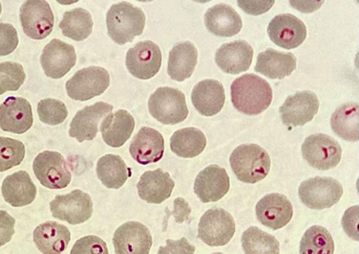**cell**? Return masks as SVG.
I'll use <instances>...</instances> for the list:
<instances>
[{
	"label": "cell",
	"instance_id": "14",
	"mask_svg": "<svg viewBox=\"0 0 359 254\" xmlns=\"http://www.w3.org/2000/svg\"><path fill=\"white\" fill-rule=\"evenodd\" d=\"M152 244L149 229L138 222L123 224L114 237L116 254H149Z\"/></svg>",
	"mask_w": 359,
	"mask_h": 254
},
{
	"label": "cell",
	"instance_id": "38",
	"mask_svg": "<svg viewBox=\"0 0 359 254\" xmlns=\"http://www.w3.org/2000/svg\"><path fill=\"white\" fill-rule=\"evenodd\" d=\"M26 80L21 64L5 62L0 64V95L8 91H18Z\"/></svg>",
	"mask_w": 359,
	"mask_h": 254
},
{
	"label": "cell",
	"instance_id": "52",
	"mask_svg": "<svg viewBox=\"0 0 359 254\" xmlns=\"http://www.w3.org/2000/svg\"><path fill=\"white\" fill-rule=\"evenodd\" d=\"M212 254H224V253H212Z\"/></svg>",
	"mask_w": 359,
	"mask_h": 254
},
{
	"label": "cell",
	"instance_id": "22",
	"mask_svg": "<svg viewBox=\"0 0 359 254\" xmlns=\"http://www.w3.org/2000/svg\"><path fill=\"white\" fill-rule=\"evenodd\" d=\"M253 55L250 44L237 41L222 45L216 52L215 62L226 73L238 75L249 70Z\"/></svg>",
	"mask_w": 359,
	"mask_h": 254
},
{
	"label": "cell",
	"instance_id": "11",
	"mask_svg": "<svg viewBox=\"0 0 359 254\" xmlns=\"http://www.w3.org/2000/svg\"><path fill=\"white\" fill-rule=\"evenodd\" d=\"M20 18L23 31L34 40H43L54 28L55 18L46 0H27L20 8Z\"/></svg>",
	"mask_w": 359,
	"mask_h": 254
},
{
	"label": "cell",
	"instance_id": "17",
	"mask_svg": "<svg viewBox=\"0 0 359 254\" xmlns=\"http://www.w3.org/2000/svg\"><path fill=\"white\" fill-rule=\"evenodd\" d=\"M255 211L257 220L274 231L286 226L293 216L292 203L279 193L265 196L258 202Z\"/></svg>",
	"mask_w": 359,
	"mask_h": 254
},
{
	"label": "cell",
	"instance_id": "3",
	"mask_svg": "<svg viewBox=\"0 0 359 254\" xmlns=\"http://www.w3.org/2000/svg\"><path fill=\"white\" fill-rule=\"evenodd\" d=\"M232 171L238 179L247 184H255L269 174L271 160L267 152L257 144H243L230 156Z\"/></svg>",
	"mask_w": 359,
	"mask_h": 254
},
{
	"label": "cell",
	"instance_id": "35",
	"mask_svg": "<svg viewBox=\"0 0 359 254\" xmlns=\"http://www.w3.org/2000/svg\"><path fill=\"white\" fill-rule=\"evenodd\" d=\"M241 243L245 254H280L277 239L252 226L243 234Z\"/></svg>",
	"mask_w": 359,
	"mask_h": 254
},
{
	"label": "cell",
	"instance_id": "48",
	"mask_svg": "<svg viewBox=\"0 0 359 254\" xmlns=\"http://www.w3.org/2000/svg\"><path fill=\"white\" fill-rule=\"evenodd\" d=\"M56 1L60 5L69 6L78 3L79 0H56Z\"/></svg>",
	"mask_w": 359,
	"mask_h": 254
},
{
	"label": "cell",
	"instance_id": "26",
	"mask_svg": "<svg viewBox=\"0 0 359 254\" xmlns=\"http://www.w3.org/2000/svg\"><path fill=\"white\" fill-rule=\"evenodd\" d=\"M71 234L67 227L49 221L36 227L34 241L43 254H60L68 247Z\"/></svg>",
	"mask_w": 359,
	"mask_h": 254
},
{
	"label": "cell",
	"instance_id": "23",
	"mask_svg": "<svg viewBox=\"0 0 359 254\" xmlns=\"http://www.w3.org/2000/svg\"><path fill=\"white\" fill-rule=\"evenodd\" d=\"M191 100L198 113L207 117L214 116L224 106V87L215 80H203L194 87Z\"/></svg>",
	"mask_w": 359,
	"mask_h": 254
},
{
	"label": "cell",
	"instance_id": "49",
	"mask_svg": "<svg viewBox=\"0 0 359 254\" xmlns=\"http://www.w3.org/2000/svg\"><path fill=\"white\" fill-rule=\"evenodd\" d=\"M193 1L198 3H206L210 1H212V0H193Z\"/></svg>",
	"mask_w": 359,
	"mask_h": 254
},
{
	"label": "cell",
	"instance_id": "1",
	"mask_svg": "<svg viewBox=\"0 0 359 254\" xmlns=\"http://www.w3.org/2000/svg\"><path fill=\"white\" fill-rule=\"evenodd\" d=\"M231 94L234 108L246 115L262 113L273 98L269 83L254 74H246L235 80L231 85Z\"/></svg>",
	"mask_w": 359,
	"mask_h": 254
},
{
	"label": "cell",
	"instance_id": "8",
	"mask_svg": "<svg viewBox=\"0 0 359 254\" xmlns=\"http://www.w3.org/2000/svg\"><path fill=\"white\" fill-rule=\"evenodd\" d=\"M302 151L308 164L319 171H328L336 167L341 162L342 155L338 141L320 133L306 138Z\"/></svg>",
	"mask_w": 359,
	"mask_h": 254
},
{
	"label": "cell",
	"instance_id": "12",
	"mask_svg": "<svg viewBox=\"0 0 359 254\" xmlns=\"http://www.w3.org/2000/svg\"><path fill=\"white\" fill-rule=\"evenodd\" d=\"M162 60L159 47L152 41H146L130 48L126 56V66L135 78L149 80L159 71Z\"/></svg>",
	"mask_w": 359,
	"mask_h": 254
},
{
	"label": "cell",
	"instance_id": "44",
	"mask_svg": "<svg viewBox=\"0 0 359 254\" xmlns=\"http://www.w3.org/2000/svg\"><path fill=\"white\" fill-rule=\"evenodd\" d=\"M16 220L5 211H0V247H3L11 240L15 233Z\"/></svg>",
	"mask_w": 359,
	"mask_h": 254
},
{
	"label": "cell",
	"instance_id": "31",
	"mask_svg": "<svg viewBox=\"0 0 359 254\" xmlns=\"http://www.w3.org/2000/svg\"><path fill=\"white\" fill-rule=\"evenodd\" d=\"M96 173L102 184L109 189H119L132 176L130 169L119 155L108 154L98 160Z\"/></svg>",
	"mask_w": 359,
	"mask_h": 254
},
{
	"label": "cell",
	"instance_id": "37",
	"mask_svg": "<svg viewBox=\"0 0 359 254\" xmlns=\"http://www.w3.org/2000/svg\"><path fill=\"white\" fill-rule=\"evenodd\" d=\"M26 155L24 143L18 140L0 137V173L20 165Z\"/></svg>",
	"mask_w": 359,
	"mask_h": 254
},
{
	"label": "cell",
	"instance_id": "45",
	"mask_svg": "<svg viewBox=\"0 0 359 254\" xmlns=\"http://www.w3.org/2000/svg\"><path fill=\"white\" fill-rule=\"evenodd\" d=\"M342 225L344 232L355 241H358V206L346 211L343 216Z\"/></svg>",
	"mask_w": 359,
	"mask_h": 254
},
{
	"label": "cell",
	"instance_id": "2",
	"mask_svg": "<svg viewBox=\"0 0 359 254\" xmlns=\"http://www.w3.org/2000/svg\"><path fill=\"white\" fill-rule=\"evenodd\" d=\"M143 10L128 2L114 4L107 11V26L109 38L118 45L131 43L143 33L145 27Z\"/></svg>",
	"mask_w": 359,
	"mask_h": 254
},
{
	"label": "cell",
	"instance_id": "46",
	"mask_svg": "<svg viewBox=\"0 0 359 254\" xmlns=\"http://www.w3.org/2000/svg\"><path fill=\"white\" fill-rule=\"evenodd\" d=\"M291 6L302 13L309 14L320 9L325 0H289Z\"/></svg>",
	"mask_w": 359,
	"mask_h": 254
},
{
	"label": "cell",
	"instance_id": "32",
	"mask_svg": "<svg viewBox=\"0 0 359 254\" xmlns=\"http://www.w3.org/2000/svg\"><path fill=\"white\" fill-rule=\"evenodd\" d=\"M358 114V103L341 105L331 117L330 122L333 132L343 140L358 141L359 139Z\"/></svg>",
	"mask_w": 359,
	"mask_h": 254
},
{
	"label": "cell",
	"instance_id": "18",
	"mask_svg": "<svg viewBox=\"0 0 359 254\" xmlns=\"http://www.w3.org/2000/svg\"><path fill=\"white\" fill-rule=\"evenodd\" d=\"M230 188V179L224 168L210 165L197 176L194 192L203 203L216 202L224 198Z\"/></svg>",
	"mask_w": 359,
	"mask_h": 254
},
{
	"label": "cell",
	"instance_id": "40",
	"mask_svg": "<svg viewBox=\"0 0 359 254\" xmlns=\"http://www.w3.org/2000/svg\"><path fill=\"white\" fill-rule=\"evenodd\" d=\"M70 254H109L104 240L96 236H86L79 239Z\"/></svg>",
	"mask_w": 359,
	"mask_h": 254
},
{
	"label": "cell",
	"instance_id": "28",
	"mask_svg": "<svg viewBox=\"0 0 359 254\" xmlns=\"http://www.w3.org/2000/svg\"><path fill=\"white\" fill-rule=\"evenodd\" d=\"M2 195L11 206L20 208L32 204L36 195V188L29 174L19 171L7 176L2 185Z\"/></svg>",
	"mask_w": 359,
	"mask_h": 254
},
{
	"label": "cell",
	"instance_id": "15",
	"mask_svg": "<svg viewBox=\"0 0 359 254\" xmlns=\"http://www.w3.org/2000/svg\"><path fill=\"white\" fill-rule=\"evenodd\" d=\"M319 101L312 92H299L288 97L280 108L283 125L292 127L304 126L318 113Z\"/></svg>",
	"mask_w": 359,
	"mask_h": 254
},
{
	"label": "cell",
	"instance_id": "29",
	"mask_svg": "<svg viewBox=\"0 0 359 254\" xmlns=\"http://www.w3.org/2000/svg\"><path fill=\"white\" fill-rule=\"evenodd\" d=\"M135 125L133 117L126 111L110 113L101 125L104 142L112 148L122 147L130 138Z\"/></svg>",
	"mask_w": 359,
	"mask_h": 254
},
{
	"label": "cell",
	"instance_id": "51",
	"mask_svg": "<svg viewBox=\"0 0 359 254\" xmlns=\"http://www.w3.org/2000/svg\"><path fill=\"white\" fill-rule=\"evenodd\" d=\"M2 13V4L0 3V15Z\"/></svg>",
	"mask_w": 359,
	"mask_h": 254
},
{
	"label": "cell",
	"instance_id": "20",
	"mask_svg": "<svg viewBox=\"0 0 359 254\" xmlns=\"http://www.w3.org/2000/svg\"><path fill=\"white\" fill-rule=\"evenodd\" d=\"M33 125V113L29 102L22 98L8 97L0 105V128L5 132L23 134Z\"/></svg>",
	"mask_w": 359,
	"mask_h": 254
},
{
	"label": "cell",
	"instance_id": "30",
	"mask_svg": "<svg viewBox=\"0 0 359 254\" xmlns=\"http://www.w3.org/2000/svg\"><path fill=\"white\" fill-rule=\"evenodd\" d=\"M198 52L191 42L180 43L170 52L168 73L171 79L182 82L194 73L197 64Z\"/></svg>",
	"mask_w": 359,
	"mask_h": 254
},
{
	"label": "cell",
	"instance_id": "21",
	"mask_svg": "<svg viewBox=\"0 0 359 254\" xmlns=\"http://www.w3.org/2000/svg\"><path fill=\"white\" fill-rule=\"evenodd\" d=\"M165 140L157 130L144 127L135 135L130 147L133 160L142 165L156 163L163 159Z\"/></svg>",
	"mask_w": 359,
	"mask_h": 254
},
{
	"label": "cell",
	"instance_id": "42",
	"mask_svg": "<svg viewBox=\"0 0 359 254\" xmlns=\"http://www.w3.org/2000/svg\"><path fill=\"white\" fill-rule=\"evenodd\" d=\"M276 0H238V6L246 14L252 16L262 15L274 6Z\"/></svg>",
	"mask_w": 359,
	"mask_h": 254
},
{
	"label": "cell",
	"instance_id": "39",
	"mask_svg": "<svg viewBox=\"0 0 359 254\" xmlns=\"http://www.w3.org/2000/svg\"><path fill=\"white\" fill-rule=\"evenodd\" d=\"M41 122L48 125H58L65 122L68 111L65 103L55 99L42 100L38 105Z\"/></svg>",
	"mask_w": 359,
	"mask_h": 254
},
{
	"label": "cell",
	"instance_id": "27",
	"mask_svg": "<svg viewBox=\"0 0 359 254\" xmlns=\"http://www.w3.org/2000/svg\"><path fill=\"white\" fill-rule=\"evenodd\" d=\"M297 66V59L292 53L280 52L268 48L259 53L255 70L270 79L282 80L290 76Z\"/></svg>",
	"mask_w": 359,
	"mask_h": 254
},
{
	"label": "cell",
	"instance_id": "25",
	"mask_svg": "<svg viewBox=\"0 0 359 254\" xmlns=\"http://www.w3.org/2000/svg\"><path fill=\"white\" fill-rule=\"evenodd\" d=\"M175 187L170 174L159 168L145 172L137 185L140 197L150 204H161L169 199Z\"/></svg>",
	"mask_w": 359,
	"mask_h": 254
},
{
	"label": "cell",
	"instance_id": "19",
	"mask_svg": "<svg viewBox=\"0 0 359 254\" xmlns=\"http://www.w3.org/2000/svg\"><path fill=\"white\" fill-rule=\"evenodd\" d=\"M113 110L114 106L105 102L86 106L72 120L69 136L76 139L80 143L93 141L97 136L102 119L112 113Z\"/></svg>",
	"mask_w": 359,
	"mask_h": 254
},
{
	"label": "cell",
	"instance_id": "47",
	"mask_svg": "<svg viewBox=\"0 0 359 254\" xmlns=\"http://www.w3.org/2000/svg\"><path fill=\"white\" fill-rule=\"evenodd\" d=\"M172 213L175 216L177 223H182L185 220H189L191 209L187 201L182 198H177L175 201V210Z\"/></svg>",
	"mask_w": 359,
	"mask_h": 254
},
{
	"label": "cell",
	"instance_id": "5",
	"mask_svg": "<svg viewBox=\"0 0 359 254\" xmlns=\"http://www.w3.org/2000/svg\"><path fill=\"white\" fill-rule=\"evenodd\" d=\"M299 195L307 208L324 210L339 202L343 195V188L337 180L332 178L316 177L301 184Z\"/></svg>",
	"mask_w": 359,
	"mask_h": 254
},
{
	"label": "cell",
	"instance_id": "4",
	"mask_svg": "<svg viewBox=\"0 0 359 254\" xmlns=\"http://www.w3.org/2000/svg\"><path fill=\"white\" fill-rule=\"evenodd\" d=\"M148 108L151 115L165 125L181 123L189 113L184 94L170 87L157 89L148 101Z\"/></svg>",
	"mask_w": 359,
	"mask_h": 254
},
{
	"label": "cell",
	"instance_id": "34",
	"mask_svg": "<svg viewBox=\"0 0 359 254\" xmlns=\"http://www.w3.org/2000/svg\"><path fill=\"white\" fill-rule=\"evenodd\" d=\"M62 33L76 41H83L93 32V21L89 11L77 8L67 11L59 24Z\"/></svg>",
	"mask_w": 359,
	"mask_h": 254
},
{
	"label": "cell",
	"instance_id": "33",
	"mask_svg": "<svg viewBox=\"0 0 359 254\" xmlns=\"http://www.w3.org/2000/svg\"><path fill=\"white\" fill-rule=\"evenodd\" d=\"M206 138L200 129L190 127L180 129L170 138V149L182 158L201 155L206 147Z\"/></svg>",
	"mask_w": 359,
	"mask_h": 254
},
{
	"label": "cell",
	"instance_id": "41",
	"mask_svg": "<svg viewBox=\"0 0 359 254\" xmlns=\"http://www.w3.org/2000/svg\"><path fill=\"white\" fill-rule=\"evenodd\" d=\"M19 43L16 29L11 24L0 23V57L13 52Z\"/></svg>",
	"mask_w": 359,
	"mask_h": 254
},
{
	"label": "cell",
	"instance_id": "9",
	"mask_svg": "<svg viewBox=\"0 0 359 254\" xmlns=\"http://www.w3.org/2000/svg\"><path fill=\"white\" fill-rule=\"evenodd\" d=\"M50 210L55 219L76 225L90 219L93 203L88 193L75 190L67 195L57 196L50 202Z\"/></svg>",
	"mask_w": 359,
	"mask_h": 254
},
{
	"label": "cell",
	"instance_id": "7",
	"mask_svg": "<svg viewBox=\"0 0 359 254\" xmlns=\"http://www.w3.org/2000/svg\"><path fill=\"white\" fill-rule=\"evenodd\" d=\"M108 71L98 66H90L79 70L66 84L69 98L86 101L102 94L109 87Z\"/></svg>",
	"mask_w": 359,
	"mask_h": 254
},
{
	"label": "cell",
	"instance_id": "13",
	"mask_svg": "<svg viewBox=\"0 0 359 254\" xmlns=\"http://www.w3.org/2000/svg\"><path fill=\"white\" fill-rule=\"evenodd\" d=\"M77 56L73 45L54 39L43 48L41 64L47 77L60 79L76 65Z\"/></svg>",
	"mask_w": 359,
	"mask_h": 254
},
{
	"label": "cell",
	"instance_id": "50",
	"mask_svg": "<svg viewBox=\"0 0 359 254\" xmlns=\"http://www.w3.org/2000/svg\"><path fill=\"white\" fill-rule=\"evenodd\" d=\"M137 1L142 2V3H147V2H152L154 0H137Z\"/></svg>",
	"mask_w": 359,
	"mask_h": 254
},
{
	"label": "cell",
	"instance_id": "6",
	"mask_svg": "<svg viewBox=\"0 0 359 254\" xmlns=\"http://www.w3.org/2000/svg\"><path fill=\"white\" fill-rule=\"evenodd\" d=\"M236 225L232 216L222 209H212L201 217L198 238L209 246H224L233 238Z\"/></svg>",
	"mask_w": 359,
	"mask_h": 254
},
{
	"label": "cell",
	"instance_id": "36",
	"mask_svg": "<svg viewBox=\"0 0 359 254\" xmlns=\"http://www.w3.org/2000/svg\"><path fill=\"white\" fill-rule=\"evenodd\" d=\"M334 241L324 227L315 225L309 227L300 244V254H333Z\"/></svg>",
	"mask_w": 359,
	"mask_h": 254
},
{
	"label": "cell",
	"instance_id": "43",
	"mask_svg": "<svg viewBox=\"0 0 359 254\" xmlns=\"http://www.w3.org/2000/svg\"><path fill=\"white\" fill-rule=\"evenodd\" d=\"M196 248L187 238L179 240L168 239L166 246L160 247L157 254H194Z\"/></svg>",
	"mask_w": 359,
	"mask_h": 254
},
{
	"label": "cell",
	"instance_id": "10",
	"mask_svg": "<svg viewBox=\"0 0 359 254\" xmlns=\"http://www.w3.org/2000/svg\"><path fill=\"white\" fill-rule=\"evenodd\" d=\"M33 171L40 183L48 189H63L71 183L67 162L57 152L44 151L38 155L33 162Z\"/></svg>",
	"mask_w": 359,
	"mask_h": 254
},
{
	"label": "cell",
	"instance_id": "24",
	"mask_svg": "<svg viewBox=\"0 0 359 254\" xmlns=\"http://www.w3.org/2000/svg\"><path fill=\"white\" fill-rule=\"evenodd\" d=\"M205 25L209 32L218 37L230 38L242 29L243 21L238 12L226 4L210 8L205 15Z\"/></svg>",
	"mask_w": 359,
	"mask_h": 254
},
{
	"label": "cell",
	"instance_id": "16",
	"mask_svg": "<svg viewBox=\"0 0 359 254\" xmlns=\"http://www.w3.org/2000/svg\"><path fill=\"white\" fill-rule=\"evenodd\" d=\"M267 31L272 42L288 50L300 46L307 34L305 24L290 14L280 15L272 19Z\"/></svg>",
	"mask_w": 359,
	"mask_h": 254
}]
</instances>
